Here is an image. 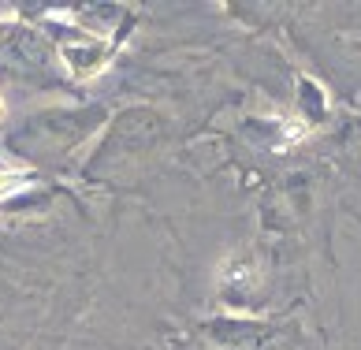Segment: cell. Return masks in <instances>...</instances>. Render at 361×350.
<instances>
[{
    "mask_svg": "<svg viewBox=\"0 0 361 350\" xmlns=\"http://www.w3.org/2000/svg\"><path fill=\"white\" fill-rule=\"evenodd\" d=\"M104 119L101 109H86V112H49L37 116L30 127L19 134V150L26 145H37V150H68V145H78Z\"/></svg>",
    "mask_w": 361,
    "mask_h": 350,
    "instance_id": "1",
    "label": "cell"
},
{
    "mask_svg": "<svg viewBox=\"0 0 361 350\" xmlns=\"http://www.w3.org/2000/svg\"><path fill=\"white\" fill-rule=\"evenodd\" d=\"M164 116H157L153 109H130L123 112L112 123L109 131V142H104V150L97 153V160H109V157H127V153H145L153 150V145L164 138Z\"/></svg>",
    "mask_w": 361,
    "mask_h": 350,
    "instance_id": "2",
    "label": "cell"
},
{
    "mask_svg": "<svg viewBox=\"0 0 361 350\" xmlns=\"http://www.w3.org/2000/svg\"><path fill=\"white\" fill-rule=\"evenodd\" d=\"M63 60L71 64V71H75V75H93L104 60H109V45H101V42H90V45H68V49H63Z\"/></svg>",
    "mask_w": 361,
    "mask_h": 350,
    "instance_id": "3",
    "label": "cell"
},
{
    "mask_svg": "<svg viewBox=\"0 0 361 350\" xmlns=\"http://www.w3.org/2000/svg\"><path fill=\"white\" fill-rule=\"evenodd\" d=\"M16 186H19V179H16V175H0V198H4V194H11Z\"/></svg>",
    "mask_w": 361,
    "mask_h": 350,
    "instance_id": "4",
    "label": "cell"
},
{
    "mask_svg": "<svg viewBox=\"0 0 361 350\" xmlns=\"http://www.w3.org/2000/svg\"><path fill=\"white\" fill-rule=\"evenodd\" d=\"M0 119H4V101H0Z\"/></svg>",
    "mask_w": 361,
    "mask_h": 350,
    "instance_id": "5",
    "label": "cell"
}]
</instances>
